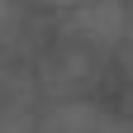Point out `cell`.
I'll use <instances>...</instances> for the list:
<instances>
[{
    "label": "cell",
    "instance_id": "cell-1",
    "mask_svg": "<svg viewBox=\"0 0 133 133\" xmlns=\"http://www.w3.org/2000/svg\"><path fill=\"white\" fill-rule=\"evenodd\" d=\"M128 33V5L124 0H90V5L66 10V38L81 48H95V52H109L119 48Z\"/></svg>",
    "mask_w": 133,
    "mask_h": 133
},
{
    "label": "cell",
    "instance_id": "cell-2",
    "mask_svg": "<svg viewBox=\"0 0 133 133\" xmlns=\"http://www.w3.org/2000/svg\"><path fill=\"white\" fill-rule=\"evenodd\" d=\"M43 133H133L124 119L105 114L100 105H86V100H71V105H57L48 114Z\"/></svg>",
    "mask_w": 133,
    "mask_h": 133
},
{
    "label": "cell",
    "instance_id": "cell-3",
    "mask_svg": "<svg viewBox=\"0 0 133 133\" xmlns=\"http://www.w3.org/2000/svg\"><path fill=\"white\" fill-rule=\"evenodd\" d=\"M48 5H57V10H76V5H90V0H48Z\"/></svg>",
    "mask_w": 133,
    "mask_h": 133
}]
</instances>
